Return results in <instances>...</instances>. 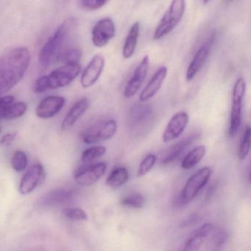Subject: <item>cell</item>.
<instances>
[{
  "instance_id": "6",
  "label": "cell",
  "mask_w": 251,
  "mask_h": 251,
  "mask_svg": "<svg viewBox=\"0 0 251 251\" xmlns=\"http://www.w3.org/2000/svg\"><path fill=\"white\" fill-rule=\"evenodd\" d=\"M246 90V83L243 77L237 79L233 86L230 109L229 135L234 136L237 133L242 123V102Z\"/></svg>"
},
{
  "instance_id": "28",
  "label": "cell",
  "mask_w": 251,
  "mask_h": 251,
  "mask_svg": "<svg viewBox=\"0 0 251 251\" xmlns=\"http://www.w3.org/2000/svg\"><path fill=\"white\" fill-rule=\"evenodd\" d=\"M251 128L249 126H247L241 140L239 145V151H238V157L239 159L245 160L249 153L250 148H251Z\"/></svg>"
},
{
  "instance_id": "35",
  "label": "cell",
  "mask_w": 251,
  "mask_h": 251,
  "mask_svg": "<svg viewBox=\"0 0 251 251\" xmlns=\"http://www.w3.org/2000/svg\"><path fill=\"white\" fill-rule=\"evenodd\" d=\"M227 239H228V234L224 230H217L213 236V242L217 248L223 247L227 242Z\"/></svg>"
},
{
  "instance_id": "25",
  "label": "cell",
  "mask_w": 251,
  "mask_h": 251,
  "mask_svg": "<svg viewBox=\"0 0 251 251\" xmlns=\"http://www.w3.org/2000/svg\"><path fill=\"white\" fill-rule=\"evenodd\" d=\"M27 109V105L24 102H13L7 108L4 120H13L20 118L25 114Z\"/></svg>"
},
{
  "instance_id": "12",
  "label": "cell",
  "mask_w": 251,
  "mask_h": 251,
  "mask_svg": "<svg viewBox=\"0 0 251 251\" xmlns=\"http://www.w3.org/2000/svg\"><path fill=\"white\" fill-rule=\"evenodd\" d=\"M149 55H145L136 67L133 75L126 85L124 91V95L126 98H132L137 93L142 83L145 81L149 70Z\"/></svg>"
},
{
  "instance_id": "9",
  "label": "cell",
  "mask_w": 251,
  "mask_h": 251,
  "mask_svg": "<svg viewBox=\"0 0 251 251\" xmlns=\"http://www.w3.org/2000/svg\"><path fill=\"white\" fill-rule=\"evenodd\" d=\"M116 27L111 18L99 20L94 26L92 31V41L97 48H103L115 36Z\"/></svg>"
},
{
  "instance_id": "5",
  "label": "cell",
  "mask_w": 251,
  "mask_h": 251,
  "mask_svg": "<svg viewBox=\"0 0 251 251\" xmlns=\"http://www.w3.org/2000/svg\"><path fill=\"white\" fill-rule=\"evenodd\" d=\"M212 174L210 167H202L188 179L180 197L178 198L180 205H186L193 201L204 186L208 183Z\"/></svg>"
},
{
  "instance_id": "11",
  "label": "cell",
  "mask_w": 251,
  "mask_h": 251,
  "mask_svg": "<svg viewBox=\"0 0 251 251\" xmlns=\"http://www.w3.org/2000/svg\"><path fill=\"white\" fill-rule=\"evenodd\" d=\"M105 62V58L102 55H96L92 58L82 74V87L88 89L96 83L103 71Z\"/></svg>"
},
{
  "instance_id": "3",
  "label": "cell",
  "mask_w": 251,
  "mask_h": 251,
  "mask_svg": "<svg viewBox=\"0 0 251 251\" xmlns=\"http://www.w3.org/2000/svg\"><path fill=\"white\" fill-rule=\"evenodd\" d=\"M66 31L67 29L65 25L64 24L61 25L42 47L39 53L38 64V69L41 73L49 68L50 66L53 64L55 60H58L64 44Z\"/></svg>"
},
{
  "instance_id": "18",
  "label": "cell",
  "mask_w": 251,
  "mask_h": 251,
  "mask_svg": "<svg viewBox=\"0 0 251 251\" xmlns=\"http://www.w3.org/2000/svg\"><path fill=\"white\" fill-rule=\"evenodd\" d=\"M90 106V100L88 98H83L79 100L70 108L67 115L64 117L61 124L63 130H68L71 128L77 120L86 112Z\"/></svg>"
},
{
  "instance_id": "22",
  "label": "cell",
  "mask_w": 251,
  "mask_h": 251,
  "mask_svg": "<svg viewBox=\"0 0 251 251\" xmlns=\"http://www.w3.org/2000/svg\"><path fill=\"white\" fill-rule=\"evenodd\" d=\"M129 173L124 167H117L112 170L106 180V184L110 187L117 189L127 183Z\"/></svg>"
},
{
  "instance_id": "14",
  "label": "cell",
  "mask_w": 251,
  "mask_h": 251,
  "mask_svg": "<svg viewBox=\"0 0 251 251\" xmlns=\"http://www.w3.org/2000/svg\"><path fill=\"white\" fill-rule=\"evenodd\" d=\"M106 169L107 165L105 163L92 164L77 172L75 176V180L80 186H92L103 176Z\"/></svg>"
},
{
  "instance_id": "36",
  "label": "cell",
  "mask_w": 251,
  "mask_h": 251,
  "mask_svg": "<svg viewBox=\"0 0 251 251\" xmlns=\"http://www.w3.org/2000/svg\"><path fill=\"white\" fill-rule=\"evenodd\" d=\"M17 132L7 133L0 139V145H2V146H8L14 142V139L17 137Z\"/></svg>"
},
{
  "instance_id": "23",
  "label": "cell",
  "mask_w": 251,
  "mask_h": 251,
  "mask_svg": "<svg viewBox=\"0 0 251 251\" xmlns=\"http://www.w3.org/2000/svg\"><path fill=\"white\" fill-rule=\"evenodd\" d=\"M205 147L200 145L192 149L182 161L181 167L184 170H191L202 159L205 154Z\"/></svg>"
},
{
  "instance_id": "15",
  "label": "cell",
  "mask_w": 251,
  "mask_h": 251,
  "mask_svg": "<svg viewBox=\"0 0 251 251\" xmlns=\"http://www.w3.org/2000/svg\"><path fill=\"white\" fill-rule=\"evenodd\" d=\"M66 100L61 96H48L44 98L36 110V116L47 120L55 117L65 105Z\"/></svg>"
},
{
  "instance_id": "37",
  "label": "cell",
  "mask_w": 251,
  "mask_h": 251,
  "mask_svg": "<svg viewBox=\"0 0 251 251\" xmlns=\"http://www.w3.org/2000/svg\"><path fill=\"white\" fill-rule=\"evenodd\" d=\"M214 186V185H212V186H211V187L208 189V192H207L206 195L207 199H209V198L212 196L213 193H214V188H215Z\"/></svg>"
},
{
  "instance_id": "20",
  "label": "cell",
  "mask_w": 251,
  "mask_h": 251,
  "mask_svg": "<svg viewBox=\"0 0 251 251\" xmlns=\"http://www.w3.org/2000/svg\"><path fill=\"white\" fill-rule=\"evenodd\" d=\"M139 33H140V24L139 22H136L129 30L123 45V55L126 59L131 58L134 54L139 37Z\"/></svg>"
},
{
  "instance_id": "16",
  "label": "cell",
  "mask_w": 251,
  "mask_h": 251,
  "mask_svg": "<svg viewBox=\"0 0 251 251\" xmlns=\"http://www.w3.org/2000/svg\"><path fill=\"white\" fill-rule=\"evenodd\" d=\"M199 136L200 134L198 133H191L187 137L167 148L161 155V162L164 164H167L177 159L181 155L182 152L187 149L188 147L190 146Z\"/></svg>"
},
{
  "instance_id": "8",
  "label": "cell",
  "mask_w": 251,
  "mask_h": 251,
  "mask_svg": "<svg viewBox=\"0 0 251 251\" xmlns=\"http://www.w3.org/2000/svg\"><path fill=\"white\" fill-rule=\"evenodd\" d=\"M46 180V172L40 163L33 164L25 173L20 183L19 190L23 195L31 193L36 188L43 184Z\"/></svg>"
},
{
  "instance_id": "7",
  "label": "cell",
  "mask_w": 251,
  "mask_h": 251,
  "mask_svg": "<svg viewBox=\"0 0 251 251\" xmlns=\"http://www.w3.org/2000/svg\"><path fill=\"white\" fill-rule=\"evenodd\" d=\"M117 130V124L115 120L100 122L86 128L82 133V139L88 145L104 142L111 139Z\"/></svg>"
},
{
  "instance_id": "2",
  "label": "cell",
  "mask_w": 251,
  "mask_h": 251,
  "mask_svg": "<svg viewBox=\"0 0 251 251\" xmlns=\"http://www.w3.org/2000/svg\"><path fill=\"white\" fill-rule=\"evenodd\" d=\"M81 72L80 64H64L50 73L39 77L35 83L36 93H43L48 91L65 87L73 83Z\"/></svg>"
},
{
  "instance_id": "24",
  "label": "cell",
  "mask_w": 251,
  "mask_h": 251,
  "mask_svg": "<svg viewBox=\"0 0 251 251\" xmlns=\"http://www.w3.org/2000/svg\"><path fill=\"white\" fill-rule=\"evenodd\" d=\"M70 195L71 193L69 191L63 190V189L52 191L49 193H47L45 196L42 197L39 203L46 206L57 205L67 201L70 198Z\"/></svg>"
},
{
  "instance_id": "31",
  "label": "cell",
  "mask_w": 251,
  "mask_h": 251,
  "mask_svg": "<svg viewBox=\"0 0 251 251\" xmlns=\"http://www.w3.org/2000/svg\"><path fill=\"white\" fill-rule=\"evenodd\" d=\"M156 156L154 154H150L147 155L139 165V170H138L137 176L138 177H142L148 174L152 167L155 165L156 162Z\"/></svg>"
},
{
  "instance_id": "21",
  "label": "cell",
  "mask_w": 251,
  "mask_h": 251,
  "mask_svg": "<svg viewBox=\"0 0 251 251\" xmlns=\"http://www.w3.org/2000/svg\"><path fill=\"white\" fill-rule=\"evenodd\" d=\"M152 117V108L150 105H137L132 108L130 118L133 126H143Z\"/></svg>"
},
{
  "instance_id": "1",
  "label": "cell",
  "mask_w": 251,
  "mask_h": 251,
  "mask_svg": "<svg viewBox=\"0 0 251 251\" xmlns=\"http://www.w3.org/2000/svg\"><path fill=\"white\" fill-rule=\"evenodd\" d=\"M30 62V52L25 48H14L0 55V98L23 80Z\"/></svg>"
},
{
  "instance_id": "29",
  "label": "cell",
  "mask_w": 251,
  "mask_h": 251,
  "mask_svg": "<svg viewBox=\"0 0 251 251\" xmlns=\"http://www.w3.org/2000/svg\"><path fill=\"white\" fill-rule=\"evenodd\" d=\"M121 205L130 208H142L145 204V198L141 193H133L124 197L120 202Z\"/></svg>"
},
{
  "instance_id": "17",
  "label": "cell",
  "mask_w": 251,
  "mask_h": 251,
  "mask_svg": "<svg viewBox=\"0 0 251 251\" xmlns=\"http://www.w3.org/2000/svg\"><path fill=\"white\" fill-rule=\"evenodd\" d=\"M167 75V68L161 67L152 76V78L148 82L145 89L141 92L139 96L140 102H145L153 98L157 92L161 89V86L165 80Z\"/></svg>"
},
{
  "instance_id": "13",
  "label": "cell",
  "mask_w": 251,
  "mask_h": 251,
  "mask_svg": "<svg viewBox=\"0 0 251 251\" xmlns=\"http://www.w3.org/2000/svg\"><path fill=\"white\" fill-rule=\"evenodd\" d=\"M189 121V117L187 113L184 111L176 113L170 119L163 133V142L168 143L177 139L184 131Z\"/></svg>"
},
{
  "instance_id": "34",
  "label": "cell",
  "mask_w": 251,
  "mask_h": 251,
  "mask_svg": "<svg viewBox=\"0 0 251 251\" xmlns=\"http://www.w3.org/2000/svg\"><path fill=\"white\" fill-rule=\"evenodd\" d=\"M14 100L15 98L11 95H5L0 98V120H4L7 108L11 104L14 102Z\"/></svg>"
},
{
  "instance_id": "27",
  "label": "cell",
  "mask_w": 251,
  "mask_h": 251,
  "mask_svg": "<svg viewBox=\"0 0 251 251\" xmlns=\"http://www.w3.org/2000/svg\"><path fill=\"white\" fill-rule=\"evenodd\" d=\"M107 149L104 146H95L88 148L83 151L81 155V161L83 163H90L106 153Z\"/></svg>"
},
{
  "instance_id": "32",
  "label": "cell",
  "mask_w": 251,
  "mask_h": 251,
  "mask_svg": "<svg viewBox=\"0 0 251 251\" xmlns=\"http://www.w3.org/2000/svg\"><path fill=\"white\" fill-rule=\"evenodd\" d=\"M63 214L69 220H74V221H85L88 220L87 214L81 208H67L64 210Z\"/></svg>"
},
{
  "instance_id": "38",
  "label": "cell",
  "mask_w": 251,
  "mask_h": 251,
  "mask_svg": "<svg viewBox=\"0 0 251 251\" xmlns=\"http://www.w3.org/2000/svg\"><path fill=\"white\" fill-rule=\"evenodd\" d=\"M1 132H2V129H1V127H0V133H1Z\"/></svg>"
},
{
  "instance_id": "4",
  "label": "cell",
  "mask_w": 251,
  "mask_h": 251,
  "mask_svg": "<svg viewBox=\"0 0 251 251\" xmlns=\"http://www.w3.org/2000/svg\"><path fill=\"white\" fill-rule=\"evenodd\" d=\"M186 2L183 0H174L170 4L153 34L154 40H159L171 33L183 18Z\"/></svg>"
},
{
  "instance_id": "19",
  "label": "cell",
  "mask_w": 251,
  "mask_h": 251,
  "mask_svg": "<svg viewBox=\"0 0 251 251\" xmlns=\"http://www.w3.org/2000/svg\"><path fill=\"white\" fill-rule=\"evenodd\" d=\"M213 226L209 223L201 226L196 229L187 239L181 251H200L202 242L210 233H212Z\"/></svg>"
},
{
  "instance_id": "10",
  "label": "cell",
  "mask_w": 251,
  "mask_h": 251,
  "mask_svg": "<svg viewBox=\"0 0 251 251\" xmlns=\"http://www.w3.org/2000/svg\"><path fill=\"white\" fill-rule=\"evenodd\" d=\"M214 39H215V35H211L194 55L192 61L188 67L187 70H186V78L187 81L193 80L195 76L200 73V71L205 65V62L209 56Z\"/></svg>"
},
{
  "instance_id": "30",
  "label": "cell",
  "mask_w": 251,
  "mask_h": 251,
  "mask_svg": "<svg viewBox=\"0 0 251 251\" xmlns=\"http://www.w3.org/2000/svg\"><path fill=\"white\" fill-rule=\"evenodd\" d=\"M11 166L15 171L18 173L24 171L27 166V157L24 151H15L11 158Z\"/></svg>"
},
{
  "instance_id": "33",
  "label": "cell",
  "mask_w": 251,
  "mask_h": 251,
  "mask_svg": "<svg viewBox=\"0 0 251 251\" xmlns=\"http://www.w3.org/2000/svg\"><path fill=\"white\" fill-rule=\"evenodd\" d=\"M108 3L104 0H81L79 2L80 7L86 11H97Z\"/></svg>"
},
{
  "instance_id": "26",
  "label": "cell",
  "mask_w": 251,
  "mask_h": 251,
  "mask_svg": "<svg viewBox=\"0 0 251 251\" xmlns=\"http://www.w3.org/2000/svg\"><path fill=\"white\" fill-rule=\"evenodd\" d=\"M82 57V51L78 48H72L61 52L58 61L64 64H79Z\"/></svg>"
}]
</instances>
